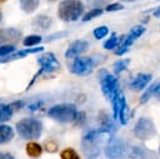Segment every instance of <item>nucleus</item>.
I'll return each mask as SVG.
<instances>
[{
    "label": "nucleus",
    "instance_id": "1",
    "mask_svg": "<svg viewBox=\"0 0 160 159\" xmlns=\"http://www.w3.org/2000/svg\"><path fill=\"white\" fill-rule=\"evenodd\" d=\"M84 11V4L78 0H65L59 4L58 15L62 21H75Z\"/></svg>",
    "mask_w": 160,
    "mask_h": 159
},
{
    "label": "nucleus",
    "instance_id": "2",
    "mask_svg": "<svg viewBox=\"0 0 160 159\" xmlns=\"http://www.w3.org/2000/svg\"><path fill=\"white\" fill-rule=\"evenodd\" d=\"M18 134L22 139H36L41 135L42 124L34 118H25L16 123Z\"/></svg>",
    "mask_w": 160,
    "mask_h": 159
},
{
    "label": "nucleus",
    "instance_id": "3",
    "mask_svg": "<svg viewBox=\"0 0 160 159\" xmlns=\"http://www.w3.org/2000/svg\"><path fill=\"white\" fill-rule=\"evenodd\" d=\"M99 81H100L101 91H102V94L105 95V98L108 100L111 101L120 93L118 79L114 75L109 74V71H106L105 69H100V71H99Z\"/></svg>",
    "mask_w": 160,
    "mask_h": 159
},
{
    "label": "nucleus",
    "instance_id": "4",
    "mask_svg": "<svg viewBox=\"0 0 160 159\" xmlns=\"http://www.w3.org/2000/svg\"><path fill=\"white\" fill-rule=\"evenodd\" d=\"M48 115L54 120H58L61 123H69L76 119L78 110H76V106L72 104H59L50 108L48 111Z\"/></svg>",
    "mask_w": 160,
    "mask_h": 159
},
{
    "label": "nucleus",
    "instance_id": "5",
    "mask_svg": "<svg viewBox=\"0 0 160 159\" xmlns=\"http://www.w3.org/2000/svg\"><path fill=\"white\" fill-rule=\"evenodd\" d=\"M100 134L102 133H100V130L98 129V130H89L82 136V143H81L82 151L89 159H95L100 153V148H99Z\"/></svg>",
    "mask_w": 160,
    "mask_h": 159
},
{
    "label": "nucleus",
    "instance_id": "6",
    "mask_svg": "<svg viewBox=\"0 0 160 159\" xmlns=\"http://www.w3.org/2000/svg\"><path fill=\"white\" fill-rule=\"evenodd\" d=\"M155 134H156V130H155V125L151 119L142 116L136 121L134 126V135L138 139L148 140V139H151Z\"/></svg>",
    "mask_w": 160,
    "mask_h": 159
},
{
    "label": "nucleus",
    "instance_id": "7",
    "mask_svg": "<svg viewBox=\"0 0 160 159\" xmlns=\"http://www.w3.org/2000/svg\"><path fill=\"white\" fill-rule=\"evenodd\" d=\"M95 61L90 56H79L70 64V71L75 75H88L92 71Z\"/></svg>",
    "mask_w": 160,
    "mask_h": 159
},
{
    "label": "nucleus",
    "instance_id": "8",
    "mask_svg": "<svg viewBox=\"0 0 160 159\" xmlns=\"http://www.w3.org/2000/svg\"><path fill=\"white\" fill-rule=\"evenodd\" d=\"M112 104V111H114V119L119 120L122 125H125L129 121V115H128V105L125 101L124 94L120 91L115 99L111 100Z\"/></svg>",
    "mask_w": 160,
    "mask_h": 159
},
{
    "label": "nucleus",
    "instance_id": "9",
    "mask_svg": "<svg viewBox=\"0 0 160 159\" xmlns=\"http://www.w3.org/2000/svg\"><path fill=\"white\" fill-rule=\"evenodd\" d=\"M38 63L40 64V70L38 71V74L34 76V80L41 74V73H54L56 70L60 69V63L59 60L55 58V55L52 53H45L42 55H40L38 58Z\"/></svg>",
    "mask_w": 160,
    "mask_h": 159
},
{
    "label": "nucleus",
    "instance_id": "10",
    "mask_svg": "<svg viewBox=\"0 0 160 159\" xmlns=\"http://www.w3.org/2000/svg\"><path fill=\"white\" fill-rule=\"evenodd\" d=\"M144 33H145V28H144L142 25L134 26V28L130 30V33H129L126 36L122 38V40H121L119 48L115 50V54H116V55H122V54H125V53L128 51V49L131 46V44H132L136 39H139Z\"/></svg>",
    "mask_w": 160,
    "mask_h": 159
},
{
    "label": "nucleus",
    "instance_id": "11",
    "mask_svg": "<svg viewBox=\"0 0 160 159\" xmlns=\"http://www.w3.org/2000/svg\"><path fill=\"white\" fill-rule=\"evenodd\" d=\"M124 149H125V145L122 143V140L120 138H116V136H111L106 144V148H105V155L110 159H118L124 153Z\"/></svg>",
    "mask_w": 160,
    "mask_h": 159
},
{
    "label": "nucleus",
    "instance_id": "12",
    "mask_svg": "<svg viewBox=\"0 0 160 159\" xmlns=\"http://www.w3.org/2000/svg\"><path fill=\"white\" fill-rule=\"evenodd\" d=\"M21 38V31L14 28H5V29H0V46H2V44L6 45H11L19 41V39Z\"/></svg>",
    "mask_w": 160,
    "mask_h": 159
},
{
    "label": "nucleus",
    "instance_id": "13",
    "mask_svg": "<svg viewBox=\"0 0 160 159\" xmlns=\"http://www.w3.org/2000/svg\"><path fill=\"white\" fill-rule=\"evenodd\" d=\"M88 48H89V43L86 41V40H75V41H72L70 45H69V48L66 49V51H65V58L66 59H72V58H78L80 54H82V53H85L86 50H88Z\"/></svg>",
    "mask_w": 160,
    "mask_h": 159
},
{
    "label": "nucleus",
    "instance_id": "14",
    "mask_svg": "<svg viewBox=\"0 0 160 159\" xmlns=\"http://www.w3.org/2000/svg\"><path fill=\"white\" fill-rule=\"evenodd\" d=\"M151 74L149 73H140L138 74L131 81H130V89L134 90V91H139V90H142L151 80Z\"/></svg>",
    "mask_w": 160,
    "mask_h": 159
},
{
    "label": "nucleus",
    "instance_id": "15",
    "mask_svg": "<svg viewBox=\"0 0 160 159\" xmlns=\"http://www.w3.org/2000/svg\"><path fill=\"white\" fill-rule=\"evenodd\" d=\"M99 124H100V128H99V130H100V133H106V134H109V133H112V131H115V124H114V121H112V119L105 113V111H101L100 114H99Z\"/></svg>",
    "mask_w": 160,
    "mask_h": 159
},
{
    "label": "nucleus",
    "instance_id": "16",
    "mask_svg": "<svg viewBox=\"0 0 160 159\" xmlns=\"http://www.w3.org/2000/svg\"><path fill=\"white\" fill-rule=\"evenodd\" d=\"M31 24H32V28L35 30H42V31H45V30L50 29V26L52 24V20L48 15H38V16H35L32 19V23Z\"/></svg>",
    "mask_w": 160,
    "mask_h": 159
},
{
    "label": "nucleus",
    "instance_id": "17",
    "mask_svg": "<svg viewBox=\"0 0 160 159\" xmlns=\"http://www.w3.org/2000/svg\"><path fill=\"white\" fill-rule=\"evenodd\" d=\"M42 49H44V48L39 46V48H29V49H25V50H20V51H18V53H15V54H11V55H9V56H6V58H4V59H0V64H1V63L12 61V60H15V59L24 58V56H26L28 54H34V53H38V51H42Z\"/></svg>",
    "mask_w": 160,
    "mask_h": 159
},
{
    "label": "nucleus",
    "instance_id": "18",
    "mask_svg": "<svg viewBox=\"0 0 160 159\" xmlns=\"http://www.w3.org/2000/svg\"><path fill=\"white\" fill-rule=\"evenodd\" d=\"M14 138V130L9 125H0V144L9 143Z\"/></svg>",
    "mask_w": 160,
    "mask_h": 159
},
{
    "label": "nucleus",
    "instance_id": "19",
    "mask_svg": "<svg viewBox=\"0 0 160 159\" xmlns=\"http://www.w3.org/2000/svg\"><path fill=\"white\" fill-rule=\"evenodd\" d=\"M42 153V148L40 144L35 143V141H30L26 144V154L31 158H36Z\"/></svg>",
    "mask_w": 160,
    "mask_h": 159
},
{
    "label": "nucleus",
    "instance_id": "20",
    "mask_svg": "<svg viewBox=\"0 0 160 159\" xmlns=\"http://www.w3.org/2000/svg\"><path fill=\"white\" fill-rule=\"evenodd\" d=\"M38 6H39V1L38 0H22V1H20L21 10L28 13V14L35 11Z\"/></svg>",
    "mask_w": 160,
    "mask_h": 159
},
{
    "label": "nucleus",
    "instance_id": "21",
    "mask_svg": "<svg viewBox=\"0 0 160 159\" xmlns=\"http://www.w3.org/2000/svg\"><path fill=\"white\" fill-rule=\"evenodd\" d=\"M129 64H130V59H129V58L116 60V61L114 63V65H112L114 73H115V74H120L121 71H124V70L128 68V65H129Z\"/></svg>",
    "mask_w": 160,
    "mask_h": 159
},
{
    "label": "nucleus",
    "instance_id": "22",
    "mask_svg": "<svg viewBox=\"0 0 160 159\" xmlns=\"http://www.w3.org/2000/svg\"><path fill=\"white\" fill-rule=\"evenodd\" d=\"M11 115H12V108H11V105L0 104V123L9 120L11 118Z\"/></svg>",
    "mask_w": 160,
    "mask_h": 159
},
{
    "label": "nucleus",
    "instance_id": "23",
    "mask_svg": "<svg viewBox=\"0 0 160 159\" xmlns=\"http://www.w3.org/2000/svg\"><path fill=\"white\" fill-rule=\"evenodd\" d=\"M118 44H119V38L116 36V34H112V35L104 43V49L111 50V49H114V48H118Z\"/></svg>",
    "mask_w": 160,
    "mask_h": 159
},
{
    "label": "nucleus",
    "instance_id": "24",
    "mask_svg": "<svg viewBox=\"0 0 160 159\" xmlns=\"http://www.w3.org/2000/svg\"><path fill=\"white\" fill-rule=\"evenodd\" d=\"M61 159H80L79 154L72 149V148H68V149H64L60 154Z\"/></svg>",
    "mask_w": 160,
    "mask_h": 159
},
{
    "label": "nucleus",
    "instance_id": "25",
    "mask_svg": "<svg viewBox=\"0 0 160 159\" xmlns=\"http://www.w3.org/2000/svg\"><path fill=\"white\" fill-rule=\"evenodd\" d=\"M101 14H102V9H100V8L91 9L90 11H88V13L84 15L82 21H89V20H91V19H94V18H98V16L101 15Z\"/></svg>",
    "mask_w": 160,
    "mask_h": 159
},
{
    "label": "nucleus",
    "instance_id": "26",
    "mask_svg": "<svg viewBox=\"0 0 160 159\" xmlns=\"http://www.w3.org/2000/svg\"><path fill=\"white\" fill-rule=\"evenodd\" d=\"M154 93H155V83H154L152 85H150L149 89H146V91L141 95V98H140V104H145V103H148L149 99L154 95Z\"/></svg>",
    "mask_w": 160,
    "mask_h": 159
},
{
    "label": "nucleus",
    "instance_id": "27",
    "mask_svg": "<svg viewBox=\"0 0 160 159\" xmlns=\"http://www.w3.org/2000/svg\"><path fill=\"white\" fill-rule=\"evenodd\" d=\"M41 41V36H39V35H29V36H26L25 39H24V45L25 46H34V45H36V44H39Z\"/></svg>",
    "mask_w": 160,
    "mask_h": 159
},
{
    "label": "nucleus",
    "instance_id": "28",
    "mask_svg": "<svg viewBox=\"0 0 160 159\" xmlns=\"http://www.w3.org/2000/svg\"><path fill=\"white\" fill-rule=\"evenodd\" d=\"M108 33H109V29L105 25H102V26H99L94 30V36L96 39H101V38H105L108 35Z\"/></svg>",
    "mask_w": 160,
    "mask_h": 159
},
{
    "label": "nucleus",
    "instance_id": "29",
    "mask_svg": "<svg viewBox=\"0 0 160 159\" xmlns=\"http://www.w3.org/2000/svg\"><path fill=\"white\" fill-rule=\"evenodd\" d=\"M14 50H15L14 45H2V46H0V58L9 56V54H11Z\"/></svg>",
    "mask_w": 160,
    "mask_h": 159
},
{
    "label": "nucleus",
    "instance_id": "30",
    "mask_svg": "<svg viewBox=\"0 0 160 159\" xmlns=\"http://www.w3.org/2000/svg\"><path fill=\"white\" fill-rule=\"evenodd\" d=\"M45 149H46L49 153H54V151L58 150V144H56L55 141H52V140H49V141L45 143Z\"/></svg>",
    "mask_w": 160,
    "mask_h": 159
},
{
    "label": "nucleus",
    "instance_id": "31",
    "mask_svg": "<svg viewBox=\"0 0 160 159\" xmlns=\"http://www.w3.org/2000/svg\"><path fill=\"white\" fill-rule=\"evenodd\" d=\"M124 6L119 3H114V4H109L106 6V11H118V10H121Z\"/></svg>",
    "mask_w": 160,
    "mask_h": 159
},
{
    "label": "nucleus",
    "instance_id": "32",
    "mask_svg": "<svg viewBox=\"0 0 160 159\" xmlns=\"http://www.w3.org/2000/svg\"><path fill=\"white\" fill-rule=\"evenodd\" d=\"M154 95L158 98V100L160 101V81H156L155 83V93Z\"/></svg>",
    "mask_w": 160,
    "mask_h": 159
},
{
    "label": "nucleus",
    "instance_id": "33",
    "mask_svg": "<svg viewBox=\"0 0 160 159\" xmlns=\"http://www.w3.org/2000/svg\"><path fill=\"white\" fill-rule=\"evenodd\" d=\"M41 104H42V101H36V103H34V104H30V105H29V109H30L31 111H34V110L39 109V108L41 106Z\"/></svg>",
    "mask_w": 160,
    "mask_h": 159
},
{
    "label": "nucleus",
    "instance_id": "34",
    "mask_svg": "<svg viewBox=\"0 0 160 159\" xmlns=\"http://www.w3.org/2000/svg\"><path fill=\"white\" fill-rule=\"evenodd\" d=\"M0 159H14V156H12L10 153L1 151V153H0Z\"/></svg>",
    "mask_w": 160,
    "mask_h": 159
},
{
    "label": "nucleus",
    "instance_id": "35",
    "mask_svg": "<svg viewBox=\"0 0 160 159\" xmlns=\"http://www.w3.org/2000/svg\"><path fill=\"white\" fill-rule=\"evenodd\" d=\"M152 15H154L155 18H160V6H158V8L152 11Z\"/></svg>",
    "mask_w": 160,
    "mask_h": 159
},
{
    "label": "nucleus",
    "instance_id": "36",
    "mask_svg": "<svg viewBox=\"0 0 160 159\" xmlns=\"http://www.w3.org/2000/svg\"><path fill=\"white\" fill-rule=\"evenodd\" d=\"M22 105H24L22 101H15V103L11 104V108H12V106H19V108H20V106H22Z\"/></svg>",
    "mask_w": 160,
    "mask_h": 159
},
{
    "label": "nucleus",
    "instance_id": "37",
    "mask_svg": "<svg viewBox=\"0 0 160 159\" xmlns=\"http://www.w3.org/2000/svg\"><path fill=\"white\" fill-rule=\"evenodd\" d=\"M1 18H2V13H1V10H0V23H1Z\"/></svg>",
    "mask_w": 160,
    "mask_h": 159
},
{
    "label": "nucleus",
    "instance_id": "38",
    "mask_svg": "<svg viewBox=\"0 0 160 159\" xmlns=\"http://www.w3.org/2000/svg\"><path fill=\"white\" fill-rule=\"evenodd\" d=\"M159 153H160V145H159Z\"/></svg>",
    "mask_w": 160,
    "mask_h": 159
}]
</instances>
